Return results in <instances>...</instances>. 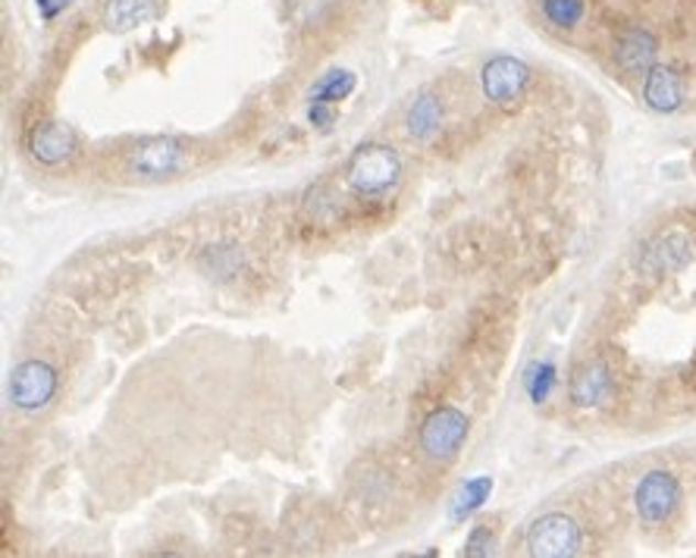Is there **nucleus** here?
<instances>
[{
    "mask_svg": "<svg viewBox=\"0 0 696 558\" xmlns=\"http://www.w3.org/2000/svg\"><path fill=\"white\" fill-rule=\"evenodd\" d=\"M681 505V483L672 471H646L634 486V508L643 527H665Z\"/></svg>",
    "mask_w": 696,
    "mask_h": 558,
    "instance_id": "obj_6",
    "label": "nucleus"
},
{
    "mask_svg": "<svg viewBox=\"0 0 696 558\" xmlns=\"http://www.w3.org/2000/svg\"><path fill=\"white\" fill-rule=\"evenodd\" d=\"M615 393V373L606 361H587L580 368H574L572 383H568V398L572 405L584 408V412H594V408H602Z\"/></svg>",
    "mask_w": 696,
    "mask_h": 558,
    "instance_id": "obj_9",
    "label": "nucleus"
},
{
    "mask_svg": "<svg viewBox=\"0 0 696 558\" xmlns=\"http://www.w3.org/2000/svg\"><path fill=\"white\" fill-rule=\"evenodd\" d=\"M29 151L42 166H61L69 164L79 151V142L73 135L69 125L57 123V120H44L32 129L29 135Z\"/></svg>",
    "mask_w": 696,
    "mask_h": 558,
    "instance_id": "obj_11",
    "label": "nucleus"
},
{
    "mask_svg": "<svg viewBox=\"0 0 696 558\" xmlns=\"http://www.w3.org/2000/svg\"><path fill=\"white\" fill-rule=\"evenodd\" d=\"M490 493H492V477L480 474V477H471V480H465V483L455 490V496H452L449 517L452 521H468L474 512H480V508L487 505Z\"/></svg>",
    "mask_w": 696,
    "mask_h": 558,
    "instance_id": "obj_16",
    "label": "nucleus"
},
{
    "mask_svg": "<svg viewBox=\"0 0 696 558\" xmlns=\"http://www.w3.org/2000/svg\"><path fill=\"white\" fill-rule=\"evenodd\" d=\"M35 3H39V13H42L44 22H54L63 10L73 7V0H35Z\"/></svg>",
    "mask_w": 696,
    "mask_h": 558,
    "instance_id": "obj_24",
    "label": "nucleus"
},
{
    "mask_svg": "<svg viewBox=\"0 0 696 558\" xmlns=\"http://www.w3.org/2000/svg\"><path fill=\"white\" fill-rule=\"evenodd\" d=\"M207 258L214 261L210 270H217V276H229V273H236V267H239V251L236 249H210Z\"/></svg>",
    "mask_w": 696,
    "mask_h": 558,
    "instance_id": "obj_22",
    "label": "nucleus"
},
{
    "mask_svg": "<svg viewBox=\"0 0 696 558\" xmlns=\"http://www.w3.org/2000/svg\"><path fill=\"white\" fill-rule=\"evenodd\" d=\"M157 13V0H107L104 3L101 22L107 32L113 35H126L132 29H139Z\"/></svg>",
    "mask_w": 696,
    "mask_h": 558,
    "instance_id": "obj_14",
    "label": "nucleus"
},
{
    "mask_svg": "<svg viewBox=\"0 0 696 558\" xmlns=\"http://www.w3.org/2000/svg\"><path fill=\"white\" fill-rule=\"evenodd\" d=\"M57 390H61V376L47 361H39V358L20 361L7 380V398L22 414L44 412L54 402Z\"/></svg>",
    "mask_w": 696,
    "mask_h": 558,
    "instance_id": "obj_4",
    "label": "nucleus"
},
{
    "mask_svg": "<svg viewBox=\"0 0 696 558\" xmlns=\"http://www.w3.org/2000/svg\"><path fill=\"white\" fill-rule=\"evenodd\" d=\"M643 103L653 113H662V117L681 110V103H684V79H681L675 66L655 63L653 69L643 76Z\"/></svg>",
    "mask_w": 696,
    "mask_h": 558,
    "instance_id": "obj_12",
    "label": "nucleus"
},
{
    "mask_svg": "<svg viewBox=\"0 0 696 558\" xmlns=\"http://www.w3.org/2000/svg\"><path fill=\"white\" fill-rule=\"evenodd\" d=\"M355 88H358V76L351 73V69H342V66H336V69H327L317 83L307 88V101L311 103H342L346 98L355 95Z\"/></svg>",
    "mask_w": 696,
    "mask_h": 558,
    "instance_id": "obj_15",
    "label": "nucleus"
},
{
    "mask_svg": "<svg viewBox=\"0 0 696 558\" xmlns=\"http://www.w3.org/2000/svg\"><path fill=\"white\" fill-rule=\"evenodd\" d=\"M327 7L329 0H292V13L298 22H317Z\"/></svg>",
    "mask_w": 696,
    "mask_h": 558,
    "instance_id": "obj_23",
    "label": "nucleus"
},
{
    "mask_svg": "<svg viewBox=\"0 0 696 558\" xmlns=\"http://www.w3.org/2000/svg\"><path fill=\"white\" fill-rule=\"evenodd\" d=\"M443 101L436 91H421L405 113V135L414 142H431L443 125Z\"/></svg>",
    "mask_w": 696,
    "mask_h": 558,
    "instance_id": "obj_13",
    "label": "nucleus"
},
{
    "mask_svg": "<svg viewBox=\"0 0 696 558\" xmlns=\"http://www.w3.org/2000/svg\"><path fill=\"white\" fill-rule=\"evenodd\" d=\"M690 261H694V239L684 229H668L643 249L640 270L650 276H668V273H681Z\"/></svg>",
    "mask_w": 696,
    "mask_h": 558,
    "instance_id": "obj_8",
    "label": "nucleus"
},
{
    "mask_svg": "<svg viewBox=\"0 0 696 558\" xmlns=\"http://www.w3.org/2000/svg\"><path fill=\"white\" fill-rule=\"evenodd\" d=\"M480 88L492 107L512 113L531 88V66L518 57H509V54L490 57L480 69Z\"/></svg>",
    "mask_w": 696,
    "mask_h": 558,
    "instance_id": "obj_5",
    "label": "nucleus"
},
{
    "mask_svg": "<svg viewBox=\"0 0 696 558\" xmlns=\"http://www.w3.org/2000/svg\"><path fill=\"white\" fill-rule=\"evenodd\" d=\"M612 54L621 73H628V76H646L655 63H659V42H655V35L650 29L631 25V29H624L615 39Z\"/></svg>",
    "mask_w": 696,
    "mask_h": 558,
    "instance_id": "obj_10",
    "label": "nucleus"
},
{
    "mask_svg": "<svg viewBox=\"0 0 696 558\" xmlns=\"http://www.w3.org/2000/svg\"><path fill=\"white\" fill-rule=\"evenodd\" d=\"M305 210L317 220V223H327L329 217L336 214V198H333V195H324V188H314L305 198Z\"/></svg>",
    "mask_w": 696,
    "mask_h": 558,
    "instance_id": "obj_20",
    "label": "nucleus"
},
{
    "mask_svg": "<svg viewBox=\"0 0 696 558\" xmlns=\"http://www.w3.org/2000/svg\"><path fill=\"white\" fill-rule=\"evenodd\" d=\"M492 549H496V534H492L487 524H477L468 539H465V556L468 558H483V556H492Z\"/></svg>",
    "mask_w": 696,
    "mask_h": 558,
    "instance_id": "obj_19",
    "label": "nucleus"
},
{
    "mask_svg": "<svg viewBox=\"0 0 696 558\" xmlns=\"http://www.w3.org/2000/svg\"><path fill=\"white\" fill-rule=\"evenodd\" d=\"M307 123L314 132H329L336 123V103H307Z\"/></svg>",
    "mask_w": 696,
    "mask_h": 558,
    "instance_id": "obj_21",
    "label": "nucleus"
},
{
    "mask_svg": "<svg viewBox=\"0 0 696 558\" xmlns=\"http://www.w3.org/2000/svg\"><path fill=\"white\" fill-rule=\"evenodd\" d=\"M540 13L558 32H572L587 17V0H540Z\"/></svg>",
    "mask_w": 696,
    "mask_h": 558,
    "instance_id": "obj_17",
    "label": "nucleus"
},
{
    "mask_svg": "<svg viewBox=\"0 0 696 558\" xmlns=\"http://www.w3.org/2000/svg\"><path fill=\"white\" fill-rule=\"evenodd\" d=\"M342 183L358 201L387 198L402 183V157L395 147L383 142L358 145L342 166Z\"/></svg>",
    "mask_w": 696,
    "mask_h": 558,
    "instance_id": "obj_1",
    "label": "nucleus"
},
{
    "mask_svg": "<svg viewBox=\"0 0 696 558\" xmlns=\"http://www.w3.org/2000/svg\"><path fill=\"white\" fill-rule=\"evenodd\" d=\"M468 436H471V417L455 405H439L424 417L417 430V446L433 464H449L465 449Z\"/></svg>",
    "mask_w": 696,
    "mask_h": 558,
    "instance_id": "obj_2",
    "label": "nucleus"
},
{
    "mask_svg": "<svg viewBox=\"0 0 696 558\" xmlns=\"http://www.w3.org/2000/svg\"><path fill=\"white\" fill-rule=\"evenodd\" d=\"M524 546L533 558H572L584 546L580 524L565 512H550L528 527Z\"/></svg>",
    "mask_w": 696,
    "mask_h": 558,
    "instance_id": "obj_7",
    "label": "nucleus"
},
{
    "mask_svg": "<svg viewBox=\"0 0 696 558\" xmlns=\"http://www.w3.org/2000/svg\"><path fill=\"white\" fill-rule=\"evenodd\" d=\"M188 164H192V147L176 135H148L129 151V173L148 183L183 176Z\"/></svg>",
    "mask_w": 696,
    "mask_h": 558,
    "instance_id": "obj_3",
    "label": "nucleus"
},
{
    "mask_svg": "<svg viewBox=\"0 0 696 558\" xmlns=\"http://www.w3.org/2000/svg\"><path fill=\"white\" fill-rule=\"evenodd\" d=\"M524 390L531 395L533 405H543L555 390V368L553 364H546V361H540V364H531L528 368V376H524Z\"/></svg>",
    "mask_w": 696,
    "mask_h": 558,
    "instance_id": "obj_18",
    "label": "nucleus"
}]
</instances>
